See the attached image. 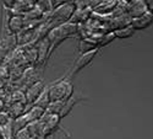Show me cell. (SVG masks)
I'll return each mask as SVG.
<instances>
[{"mask_svg": "<svg viewBox=\"0 0 153 139\" xmlns=\"http://www.w3.org/2000/svg\"><path fill=\"white\" fill-rule=\"evenodd\" d=\"M79 25L76 23H71V22H65L60 25V26L58 27H54L52 29L48 35H47V38L50 43V49H49V56L52 54L53 50L61 43L64 42L66 38H69V37L74 36L79 32Z\"/></svg>", "mask_w": 153, "mask_h": 139, "instance_id": "6da1fadb", "label": "cell"}, {"mask_svg": "<svg viewBox=\"0 0 153 139\" xmlns=\"http://www.w3.org/2000/svg\"><path fill=\"white\" fill-rule=\"evenodd\" d=\"M50 102L52 101H66L74 95V85L69 80H60L48 86Z\"/></svg>", "mask_w": 153, "mask_h": 139, "instance_id": "7a4b0ae2", "label": "cell"}, {"mask_svg": "<svg viewBox=\"0 0 153 139\" xmlns=\"http://www.w3.org/2000/svg\"><path fill=\"white\" fill-rule=\"evenodd\" d=\"M60 116L59 115H54V113H48L44 112V115L42 116V118L39 119L42 122L43 125V134L45 137H48L49 134H52L53 132H55L60 124Z\"/></svg>", "mask_w": 153, "mask_h": 139, "instance_id": "3957f363", "label": "cell"}, {"mask_svg": "<svg viewBox=\"0 0 153 139\" xmlns=\"http://www.w3.org/2000/svg\"><path fill=\"white\" fill-rule=\"evenodd\" d=\"M97 53H98V48H94V49L90 50V52L81 53V56H80L77 59H76L75 64H74V67H72L71 75L77 74L80 70H82L83 68H86V67L94 59V57L97 56Z\"/></svg>", "mask_w": 153, "mask_h": 139, "instance_id": "277c9868", "label": "cell"}, {"mask_svg": "<svg viewBox=\"0 0 153 139\" xmlns=\"http://www.w3.org/2000/svg\"><path fill=\"white\" fill-rule=\"evenodd\" d=\"M147 11L148 8L145 0H129V3H126V14L131 19L141 16Z\"/></svg>", "mask_w": 153, "mask_h": 139, "instance_id": "5b68a950", "label": "cell"}, {"mask_svg": "<svg viewBox=\"0 0 153 139\" xmlns=\"http://www.w3.org/2000/svg\"><path fill=\"white\" fill-rule=\"evenodd\" d=\"M44 83L42 80H38L36 83H33L32 85H30L26 90H25V97H26V104L27 106L33 105V102L37 100V97L42 94V91L44 90Z\"/></svg>", "mask_w": 153, "mask_h": 139, "instance_id": "8992f818", "label": "cell"}, {"mask_svg": "<svg viewBox=\"0 0 153 139\" xmlns=\"http://www.w3.org/2000/svg\"><path fill=\"white\" fill-rule=\"evenodd\" d=\"M34 2L33 0H15L12 6L9 9L10 15H21L23 16L26 12L32 10L34 8Z\"/></svg>", "mask_w": 153, "mask_h": 139, "instance_id": "52a82bcc", "label": "cell"}, {"mask_svg": "<svg viewBox=\"0 0 153 139\" xmlns=\"http://www.w3.org/2000/svg\"><path fill=\"white\" fill-rule=\"evenodd\" d=\"M37 48V53H38V58H37V64L36 65H43L44 63L48 60L49 56V49H50V43L48 41L47 37H44L43 40H41L39 42H37L36 44Z\"/></svg>", "mask_w": 153, "mask_h": 139, "instance_id": "ba28073f", "label": "cell"}, {"mask_svg": "<svg viewBox=\"0 0 153 139\" xmlns=\"http://www.w3.org/2000/svg\"><path fill=\"white\" fill-rule=\"evenodd\" d=\"M152 22H153V14H152V12H149V11H147V12H145V14L141 15V16L131 19L130 26L135 31H137V30H145L148 26H151Z\"/></svg>", "mask_w": 153, "mask_h": 139, "instance_id": "9c48e42d", "label": "cell"}, {"mask_svg": "<svg viewBox=\"0 0 153 139\" xmlns=\"http://www.w3.org/2000/svg\"><path fill=\"white\" fill-rule=\"evenodd\" d=\"M92 15H93V9H92V8L76 9L69 22H71V23H76V25H80V23H82V22H85V21H88Z\"/></svg>", "mask_w": 153, "mask_h": 139, "instance_id": "30bf717a", "label": "cell"}, {"mask_svg": "<svg viewBox=\"0 0 153 139\" xmlns=\"http://www.w3.org/2000/svg\"><path fill=\"white\" fill-rule=\"evenodd\" d=\"M7 29L11 33H19L25 29V19L21 15H10L7 20Z\"/></svg>", "mask_w": 153, "mask_h": 139, "instance_id": "8fae6325", "label": "cell"}, {"mask_svg": "<svg viewBox=\"0 0 153 139\" xmlns=\"http://www.w3.org/2000/svg\"><path fill=\"white\" fill-rule=\"evenodd\" d=\"M26 111H27V105L26 104H23V102H11L10 107H9V111L6 113L10 116L11 119H14V118L23 115Z\"/></svg>", "mask_w": 153, "mask_h": 139, "instance_id": "7c38bea8", "label": "cell"}, {"mask_svg": "<svg viewBox=\"0 0 153 139\" xmlns=\"http://www.w3.org/2000/svg\"><path fill=\"white\" fill-rule=\"evenodd\" d=\"M28 123H30V119H28L26 113H23V115L14 118V119L11 121V125H12V131H14V134L16 132L23 129V128H26L27 125H28Z\"/></svg>", "mask_w": 153, "mask_h": 139, "instance_id": "4fadbf2b", "label": "cell"}, {"mask_svg": "<svg viewBox=\"0 0 153 139\" xmlns=\"http://www.w3.org/2000/svg\"><path fill=\"white\" fill-rule=\"evenodd\" d=\"M44 112L45 110L42 108V107H38V106H34V105H31L30 108L25 112L27 115L30 122H33V121H38V119H41L42 116L44 115Z\"/></svg>", "mask_w": 153, "mask_h": 139, "instance_id": "5bb4252c", "label": "cell"}, {"mask_svg": "<svg viewBox=\"0 0 153 139\" xmlns=\"http://www.w3.org/2000/svg\"><path fill=\"white\" fill-rule=\"evenodd\" d=\"M79 97H75L74 95L69 98V100H66L65 102H64V105H62V108H61V111H60V113H59V116H60V118H64V117H66L69 113L71 112V110H72V107L79 102Z\"/></svg>", "mask_w": 153, "mask_h": 139, "instance_id": "9a60e30c", "label": "cell"}, {"mask_svg": "<svg viewBox=\"0 0 153 139\" xmlns=\"http://www.w3.org/2000/svg\"><path fill=\"white\" fill-rule=\"evenodd\" d=\"M50 104V98H49V92H48V86L44 87V90L42 91V94L37 97V100L33 102L34 106H38V107H42V108H47L48 105Z\"/></svg>", "mask_w": 153, "mask_h": 139, "instance_id": "2e32d148", "label": "cell"}, {"mask_svg": "<svg viewBox=\"0 0 153 139\" xmlns=\"http://www.w3.org/2000/svg\"><path fill=\"white\" fill-rule=\"evenodd\" d=\"M36 6L39 9L44 15L47 14H50L53 11L54 6H53V2L52 0H36Z\"/></svg>", "mask_w": 153, "mask_h": 139, "instance_id": "e0dca14e", "label": "cell"}, {"mask_svg": "<svg viewBox=\"0 0 153 139\" xmlns=\"http://www.w3.org/2000/svg\"><path fill=\"white\" fill-rule=\"evenodd\" d=\"M0 139H14V131H12L11 122L0 125Z\"/></svg>", "mask_w": 153, "mask_h": 139, "instance_id": "ac0fdd59", "label": "cell"}, {"mask_svg": "<svg viewBox=\"0 0 153 139\" xmlns=\"http://www.w3.org/2000/svg\"><path fill=\"white\" fill-rule=\"evenodd\" d=\"M135 33V30L131 26H126L123 29H119L117 31H114V35H115V38H121V40H126V38H130V37Z\"/></svg>", "mask_w": 153, "mask_h": 139, "instance_id": "d6986e66", "label": "cell"}, {"mask_svg": "<svg viewBox=\"0 0 153 139\" xmlns=\"http://www.w3.org/2000/svg\"><path fill=\"white\" fill-rule=\"evenodd\" d=\"M30 138H31V135H30L27 128H23L14 134V139H30Z\"/></svg>", "mask_w": 153, "mask_h": 139, "instance_id": "ffe728a7", "label": "cell"}, {"mask_svg": "<svg viewBox=\"0 0 153 139\" xmlns=\"http://www.w3.org/2000/svg\"><path fill=\"white\" fill-rule=\"evenodd\" d=\"M52 2H53V6L56 8V6H60V5H64V4L74 3L75 0H52Z\"/></svg>", "mask_w": 153, "mask_h": 139, "instance_id": "44dd1931", "label": "cell"}, {"mask_svg": "<svg viewBox=\"0 0 153 139\" xmlns=\"http://www.w3.org/2000/svg\"><path fill=\"white\" fill-rule=\"evenodd\" d=\"M103 0H88V4H90V6L92 8V9H94V8H97Z\"/></svg>", "mask_w": 153, "mask_h": 139, "instance_id": "7402d4cb", "label": "cell"}, {"mask_svg": "<svg viewBox=\"0 0 153 139\" xmlns=\"http://www.w3.org/2000/svg\"><path fill=\"white\" fill-rule=\"evenodd\" d=\"M1 2H3V5H4L5 8L10 9V8L12 6V4H14L15 0H1Z\"/></svg>", "mask_w": 153, "mask_h": 139, "instance_id": "603a6c76", "label": "cell"}, {"mask_svg": "<svg viewBox=\"0 0 153 139\" xmlns=\"http://www.w3.org/2000/svg\"><path fill=\"white\" fill-rule=\"evenodd\" d=\"M5 107H6V102H5V100L0 96V112H3L4 110H5Z\"/></svg>", "mask_w": 153, "mask_h": 139, "instance_id": "cb8c5ba5", "label": "cell"}, {"mask_svg": "<svg viewBox=\"0 0 153 139\" xmlns=\"http://www.w3.org/2000/svg\"><path fill=\"white\" fill-rule=\"evenodd\" d=\"M47 137H44V135H39V137H31L30 139H45Z\"/></svg>", "mask_w": 153, "mask_h": 139, "instance_id": "d4e9b609", "label": "cell"}]
</instances>
